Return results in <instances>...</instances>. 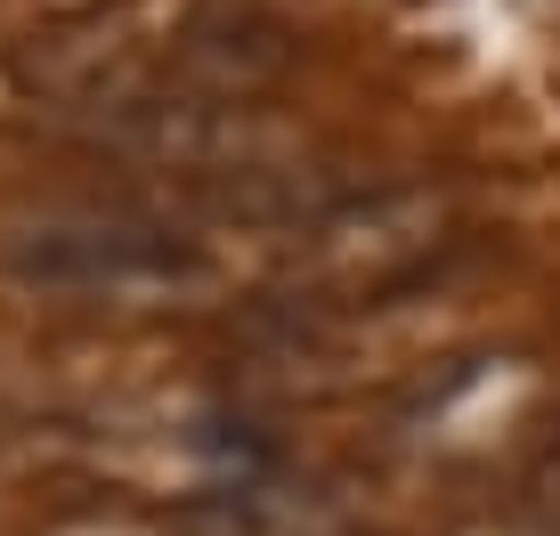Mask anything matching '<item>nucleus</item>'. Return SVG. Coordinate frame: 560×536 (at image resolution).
Returning <instances> with one entry per match:
<instances>
[{
	"instance_id": "obj_1",
	"label": "nucleus",
	"mask_w": 560,
	"mask_h": 536,
	"mask_svg": "<svg viewBox=\"0 0 560 536\" xmlns=\"http://www.w3.org/2000/svg\"><path fill=\"white\" fill-rule=\"evenodd\" d=\"M463 236V196L447 179H407V187H358L334 196L317 220L284 228V268H277V310L341 317V310H382L407 293L422 268H439Z\"/></svg>"
},
{
	"instance_id": "obj_2",
	"label": "nucleus",
	"mask_w": 560,
	"mask_h": 536,
	"mask_svg": "<svg viewBox=\"0 0 560 536\" xmlns=\"http://www.w3.org/2000/svg\"><path fill=\"white\" fill-rule=\"evenodd\" d=\"M16 284L90 310H196L228 284L220 244L171 212H73L9 236Z\"/></svg>"
},
{
	"instance_id": "obj_3",
	"label": "nucleus",
	"mask_w": 560,
	"mask_h": 536,
	"mask_svg": "<svg viewBox=\"0 0 560 536\" xmlns=\"http://www.w3.org/2000/svg\"><path fill=\"white\" fill-rule=\"evenodd\" d=\"M284 66H293V33H284L268 9L196 0V9L171 16L163 90H154V98H236V106H260V90H277Z\"/></svg>"
},
{
	"instance_id": "obj_4",
	"label": "nucleus",
	"mask_w": 560,
	"mask_h": 536,
	"mask_svg": "<svg viewBox=\"0 0 560 536\" xmlns=\"http://www.w3.org/2000/svg\"><path fill=\"white\" fill-rule=\"evenodd\" d=\"M528 512L560 536V431H552V447L536 455V471H528Z\"/></svg>"
},
{
	"instance_id": "obj_5",
	"label": "nucleus",
	"mask_w": 560,
	"mask_h": 536,
	"mask_svg": "<svg viewBox=\"0 0 560 536\" xmlns=\"http://www.w3.org/2000/svg\"><path fill=\"white\" fill-rule=\"evenodd\" d=\"M57 536H171V528H147V521H73Z\"/></svg>"
}]
</instances>
